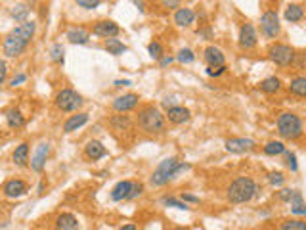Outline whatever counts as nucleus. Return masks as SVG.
Here are the masks:
<instances>
[{
  "mask_svg": "<svg viewBox=\"0 0 306 230\" xmlns=\"http://www.w3.org/2000/svg\"><path fill=\"white\" fill-rule=\"evenodd\" d=\"M36 33V23L27 19V21H21L17 27H14L10 33L4 37V42H2V50L8 58H19L29 42L33 40V37Z\"/></svg>",
  "mask_w": 306,
  "mask_h": 230,
  "instance_id": "1",
  "label": "nucleus"
},
{
  "mask_svg": "<svg viewBox=\"0 0 306 230\" xmlns=\"http://www.w3.org/2000/svg\"><path fill=\"white\" fill-rule=\"evenodd\" d=\"M188 169H190V163H180L176 157H167L151 173L149 182H151V186H165V184H169V181H172L174 177H178L180 173H184Z\"/></svg>",
  "mask_w": 306,
  "mask_h": 230,
  "instance_id": "2",
  "label": "nucleus"
},
{
  "mask_svg": "<svg viewBox=\"0 0 306 230\" xmlns=\"http://www.w3.org/2000/svg\"><path fill=\"white\" fill-rule=\"evenodd\" d=\"M258 194V184L249 177H238L228 188V201L230 203H247Z\"/></svg>",
  "mask_w": 306,
  "mask_h": 230,
  "instance_id": "3",
  "label": "nucleus"
},
{
  "mask_svg": "<svg viewBox=\"0 0 306 230\" xmlns=\"http://www.w3.org/2000/svg\"><path fill=\"white\" fill-rule=\"evenodd\" d=\"M138 127L147 134H161L165 132L167 125H165V115L161 114L159 108L155 106H144L138 112V119H136Z\"/></svg>",
  "mask_w": 306,
  "mask_h": 230,
  "instance_id": "4",
  "label": "nucleus"
},
{
  "mask_svg": "<svg viewBox=\"0 0 306 230\" xmlns=\"http://www.w3.org/2000/svg\"><path fill=\"white\" fill-rule=\"evenodd\" d=\"M277 125V132L281 138L285 140H299L303 136V119L293 112H283L275 121Z\"/></svg>",
  "mask_w": 306,
  "mask_h": 230,
  "instance_id": "5",
  "label": "nucleus"
},
{
  "mask_svg": "<svg viewBox=\"0 0 306 230\" xmlns=\"http://www.w3.org/2000/svg\"><path fill=\"white\" fill-rule=\"evenodd\" d=\"M54 104H56V108H58L60 112L71 114V112L81 110L82 104H84V100H82V96L77 92V90H73V88H62V90L56 94Z\"/></svg>",
  "mask_w": 306,
  "mask_h": 230,
  "instance_id": "6",
  "label": "nucleus"
},
{
  "mask_svg": "<svg viewBox=\"0 0 306 230\" xmlns=\"http://www.w3.org/2000/svg\"><path fill=\"white\" fill-rule=\"evenodd\" d=\"M295 48L285 44V42H275L268 48V58L279 67H289L295 62Z\"/></svg>",
  "mask_w": 306,
  "mask_h": 230,
  "instance_id": "7",
  "label": "nucleus"
},
{
  "mask_svg": "<svg viewBox=\"0 0 306 230\" xmlns=\"http://www.w3.org/2000/svg\"><path fill=\"white\" fill-rule=\"evenodd\" d=\"M260 31L266 38H277L281 33V25H279V16L274 10L264 12L260 17Z\"/></svg>",
  "mask_w": 306,
  "mask_h": 230,
  "instance_id": "8",
  "label": "nucleus"
},
{
  "mask_svg": "<svg viewBox=\"0 0 306 230\" xmlns=\"http://www.w3.org/2000/svg\"><path fill=\"white\" fill-rule=\"evenodd\" d=\"M29 192V184L21 179H10V181L4 182L2 186V194L10 199H17V197H23Z\"/></svg>",
  "mask_w": 306,
  "mask_h": 230,
  "instance_id": "9",
  "label": "nucleus"
},
{
  "mask_svg": "<svg viewBox=\"0 0 306 230\" xmlns=\"http://www.w3.org/2000/svg\"><path fill=\"white\" fill-rule=\"evenodd\" d=\"M92 33L102 38H115L117 35L121 33V27L111 21V19H103V21H96L92 27Z\"/></svg>",
  "mask_w": 306,
  "mask_h": 230,
  "instance_id": "10",
  "label": "nucleus"
},
{
  "mask_svg": "<svg viewBox=\"0 0 306 230\" xmlns=\"http://www.w3.org/2000/svg\"><path fill=\"white\" fill-rule=\"evenodd\" d=\"M224 146L230 153H247L257 148V142L253 138H228Z\"/></svg>",
  "mask_w": 306,
  "mask_h": 230,
  "instance_id": "11",
  "label": "nucleus"
},
{
  "mask_svg": "<svg viewBox=\"0 0 306 230\" xmlns=\"http://www.w3.org/2000/svg\"><path fill=\"white\" fill-rule=\"evenodd\" d=\"M257 42H258L257 29L251 23H243L241 29H239V46L243 50H251L257 46Z\"/></svg>",
  "mask_w": 306,
  "mask_h": 230,
  "instance_id": "12",
  "label": "nucleus"
},
{
  "mask_svg": "<svg viewBox=\"0 0 306 230\" xmlns=\"http://www.w3.org/2000/svg\"><path fill=\"white\" fill-rule=\"evenodd\" d=\"M48 153H50V144L48 142H42L38 144V148L34 152V155L31 157V169L34 173H42L44 167H46V159H48Z\"/></svg>",
  "mask_w": 306,
  "mask_h": 230,
  "instance_id": "13",
  "label": "nucleus"
},
{
  "mask_svg": "<svg viewBox=\"0 0 306 230\" xmlns=\"http://www.w3.org/2000/svg\"><path fill=\"white\" fill-rule=\"evenodd\" d=\"M138 102H140V96L138 94H123V96H119V98L113 100V110L117 112V114H127L130 110H134L136 106H138Z\"/></svg>",
  "mask_w": 306,
  "mask_h": 230,
  "instance_id": "14",
  "label": "nucleus"
},
{
  "mask_svg": "<svg viewBox=\"0 0 306 230\" xmlns=\"http://www.w3.org/2000/svg\"><path fill=\"white\" fill-rule=\"evenodd\" d=\"M190 117H192V112L184 106H172L167 110V115H165V119H169L172 125H184L190 121Z\"/></svg>",
  "mask_w": 306,
  "mask_h": 230,
  "instance_id": "15",
  "label": "nucleus"
},
{
  "mask_svg": "<svg viewBox=\"0 0 306 230\" xmlns=\"http://www.w3.org/2000/svg\"><path fill=\"white\" fill-rule=\"evenodd\" d=\"M4 117H6L8 127L14 129V131H19V129L25 127V115L21 114V110H17V108L6 110V112H4Z\"/></svg>",
  "mask_w": 306,
  "mask_h": 230,
  "instance_id": "16",
  "label": "nucleus"
},
{
  "mask_svg": "<svg viewBox=\"0 0 306 230\" xmlns=\"http://www.w3.org/2000/svg\"><path fill=\"white\" fill-rule=\"evenodd\" d=\"M84 155H86V159H90V161H98V159H102V157L107 155V150H105V146H103L102 142L90 140V142L84 146Z\"/></svg>",
  "mask_w": 306,
  "mask_h": 230,
  "instance_id": "17",
  "label": "nucleus"
},
{
  "mask_svg": "<svg viewBox=\"0 0 306 230\" xmlns=\"http://www.w3.org/2000/svg\"><path fill=\"white\" fill-rule=\"evenodd\" d=\"M203 60L207 62V66H226L224 52L216 46H207L203 50Z\"/></svg>",
  "mask_w": 306,
  "mask_h": 230,
  "instance_id": "18",
  "label": "nucleus"
},
{
  "mask_svg": "<svg viewBox=\"0 0 306 230\" xmlns=\"http://www.w3.org/2000/svg\"><path fill=\"white\" fill-rule=\"evenodd\" d=\"M79 219L73 213H62L56 217V230H79Z\"/></svg>",
  "mask_w": 306,
  "mask_h": 230,
  "instance_id": "19",
  "label": "nucleus"
},
{
  "mask_svg": "<svg viewBox=\"0 0 306 230\" xmlns=\"http://www.w3.org/2000/svg\"><path fill=\"white\" fill-rule=\"evenodd\" d=\"M88 123V114H82V112H79V114L71 115V117H67V121L64 123V132H75L79 131L81 127H84Z\"/></svg>",
  "mask_w": 306,
  "mask_h": 230,
  "instance_id": "20",
  "label": "nucleus"
},
{
  "mask_svg": "<svg viewBox=\"0 0 306 230\" xmlns=\"http://www.w3.org/2000/svg\"><path fill=\"white\" fill-rule=\"evenodd\" d=\"M12 163L16 167H27L29 165V144L27 142H21L12 152Z\"/></svg>",
  "mask_w": 306,
  "mask_h": 230,
  "instance_id": "21",
  "label": "nucleus"
},
{
  "mask_svg": "<svg viewBox=\"0 0 306 230\" xmlns=\"http://www.w3.org/2000/svg\"><path fill=\"white\" fill-rule=\"evenodd\" d=\"M109 123H111V129H113V131H117V132L132 131V119H130L129 115H125V114L113 115L111 119H109Z\"/></svg>",
  "mask_w": 306,
  "mask_h": 230,
  "instance_id": "22",
  "label": "nucleus"
},
{
  "mask_svg": "<svg viewBox=\"0 0 306 230\" xmlns=\"http://www.w3.org/2000/svg\"><path fill=\"white\" fill-rule=\"evenodd\" d=\"M195 21V12L192 8H180L174 14V23L178 27H192Z\"/></svg>",
  "mask_w": 306,
  "mask_h": 230,
  "instance_id": "23",
  "label": "nucleus"
},
{
  "mask_svg": "<svg viewBox=\"0 0 306 230\" xmlns=\"http://www.w3.org/2000/svg\"><path fill=\"white\" fill-rule=\"evenodd\" d=\"M130 188H132V181H121L113 186L111 190V199L113 201H123V199H129Z\"/></svg>",
  "mask_w": 306,
  "mask_h": 230,
  "instance_id": "24",
  "label": "nucleus"
},
{
  "mask_svg": "<svg viewBox=\"0 0 306 230\" xmlns=\"http://www.w3.org/2000/svg\"><path fill=\"white\" fill-rule=\"evenodd\" d=\"M67 40L71 44H86L90 40V33L86 29H82V27H71L67 31Z\"/></svg>",
  "mask_w": 306,
  "mask_h": 230,
  "instance_id": "25",
  "label": "nucleus"
},
{
  "mask_svg": "<svg viewBox=\"0 0 306 230\" xmlns=\"http://www.w3.org/2000/svg\"><path fill=\"white\" fill-rule=\"evenodd\" d=\"M285 19L291 21V23H299V21H303V17H305V8L301 6V4H289L287 8H285Z\"/></svg>",
  "mask_w": 306,
  "mask_h": 230,
  "instance_id": "26",
  "label": "nucleus"
},
{
  "mask_svg": "<svg viewBox=\"0 0 306 230\" xmlns=\"http://www.w3.org/2000/svg\"><path fill=\"white\" fill-rule=\"evenodd\" d=\"M289 92L297 98H305L306 96V77H295L289 82Z\"/></svg>",
  "mask_w": 306,
  "mask_h": 230,
  "instance_id": "27",
  "label": "nucleus"
},
{
  "mask_svg": "<svg viewBox=\"0 0 306 230\" xmlns=\"http://www.w3.org/2000/svg\"><path fill=\"white\" fill-rule=\"evenodd\" d=\"M103 48L107 50V54H111V56H121V54H125L129 50L127 44H123L119 38H105Z\"/></svg>",
  "mask_w": 306,
  "mask_h": 230,
  "instance_id": "28",
  "label": "nucleus"
},
{
  "mask_svg": "<svg viewBox=\"0 0 306 230\" xmlns=\"http://www.w3.org/2000/svg\"><path fill=\"white\" fill-rule=\"evenodd\" d=\"M291 203V213L295 215H306V207H305V199H303V194L299 192V190H295V194H293V197L289 199Z\"/></svg>",
  "mask_w": 306,
  "mask_h": 230,
  "instance_id": "29",
  "label": "nucleus"
},
{
  "mask_svg": "<svg viewBox=\"0 0 306 230\" xmlns=\"http://www.w3.org/2000/svg\"><path fill=\"white\" fill-rule=\"evenodd\" d=\"M279 88H281V81L277 77H268V79H264L260 82V90L264 94H275Z\"/></svg>",
  "mask_w": 306,
  "mask_h": 230,
  "instance_id": "30",
  "label": "nucleus"
},
{
  "mask_svg": "<svg viewBox=\"0 0 306 230\" xmlns=\"http://www.w3.org/2000/svg\"><path fill=\"white\" fill-rule=\"evenodd\" d=\"M283 152H285V144L279 142V140H272V142H268L264 146V153L266 155H281Z\"/></svg>",
  "mask_w": 306,
  "mask_h": 230,
  "instance_id": "31",
  "label": "nucleus"
},
{
  "mask_svg": "<svg viewBox=\"0 0 306 230\" xmlns=\"http://www.w3.org/2000/svg\"><path fill=\"white\" fill-rule=\"evenodd\" d=\"M10 16L14 17L16 21H27V16H29V8L25 6V4H17V6H14L12 10H10Z\"/></svg>",
  "mask_w": 306,
  "mask_h": 230,
  "instance_id": "32",
  "label": "nucleus"
},
{
  "mask_svg": "<svg viewBox=\"0 0 306 230\" xmlns=\"http://www.w3.org/2000/svg\"><path fill=\"white\" fill-rule=\"evenodd\" d=\"M64 54H65V48L60 42L52 44V48H50V60L54 64H64Z\"/></svg>",
  "mask_w": 306,
  "mask_h": 230,
  "instance_id": "33",
  "label": "nucleus"
},
{
  "mask_svg": "<svg viewBox=\"0 0 306 230\" xmlns=\"http://www.w3.org/2000/svg\"><path fill=\"white\" fill-rule=\"evenodd\" d=\"M279 230H306V223L303 219H291V221L281 223Z\"/></svg>",
  "mask_w": 306,
  "mask_h": 230,
  "instance_id": "34",
  "label": "nucleus"
},
{
  "mask_svg": "<svg viewBox=\"0 0 306 230\" xmlns=\"http://www.w3.org/2000/svg\"><path fill=\"white\" fill-rule=\"evenodd\" d=\"M163 203L167 207H174V209H184V211H190V205L182 199H176V197H163Z\"/></svg>",
  "mask_w": 306,
  "mask_h": 230,
  "instance_id": "35",
  "label": "nucleus"
},
{
  "mask_svg": "<svg viewBox=\"0 0 306 230\" xmlns=\"http://www.w3.org/2000/svg\"><path fill=\"white\" fill-rule=\"evenodd\" d=\"M147 52H149V56H151V60H161L163 58V46L161 42H157V40H153V42H149L147 44Z\"/></svg>",
  "mask_w": 306,
  "mask_h": 230,
  "instance_id": "36",
  "label": "nucleus"
},
{
  "mask_svg": "<svg viewBox=\"0 0 306 230\" xmlns=\"http://www.w3.org/2000/svg\"><path fill=\"white\" fill-rule=\"evenodd\" d=\"M176 60L180 62V64H194V62H195V54L190 48H182L180 52H178Z\"/></svg>",
  "mask_w": 306,
  "mask_h": 230,
  "instance_id": "37",
  "label": "nucleus"
},
{
  "mask_svg": "<svg viewBox=\"0 0 306 230\" xmlns=\"http://www.w3.org/2000/svg\"><path fill=\"white\" fill-rule=\"evenodd\" d=\"M285 153V165H287V169H291L293 173H297L299 171V163H297V155L293 153V152H283Z\"/></svg>",
  "mask_w": 306,
  "mask_h": 230,
  "instance_id": "38",
  "label": "nucleus"
},
{
  "mask_svg": "<svg viewBox=\"0 0 306 230\" xmlns=\"http://www.w3.org/2000/svg\"><path fill=\"white\" fill-rule=\"evenodd\" d=\"M142 194H144V184H142V182L132 181V188H130L129 199H136V197H140Z\"/></svg>",
  "mask_w": 306,
  "mask_h": 230,
  "instance_id": "39",
  "label": "nucleus"
},
{
  "mask_svg": "<svg viewBox=\"0 0 306 230\" xmlns=\"http://www.w3.org/2000/svg\"><path fill=\"white\" fill-rule=\"evenodd\" d=\"M268 182H270L272 186H281V184L285 182V177H283V173L274 171V173H270V175H268Z\"/></svg>",
  "mask_w": 306,
  "mask_h": 230,
  "instance_id": "40",
  "label": "nucleus"
},
{
  "mask_svg": "<svg viewBox=\"0 0 306 230\" xmlns=\"http://www.w3.org/2000/svg\"><path fill=\"white\" fill-rule=\"evenodd\" d=\"M209 77H220L222 73H226V66H207V71H205Z\"/></svg>",
  "mask_w": 306,
  "mask_h": 230,
  "instance_id": "41",
  "label": "nucleus"
},
{
  "mask_svg": "<svg viewBox=\"0 0 306 230\" xmlns=\"http://www.w3.org/2000/svg\"><path fill=\"white\" fill-rule=\"evenodd\" d=\"M81 8H84V10H94V8H98L100 4H102V0H75Z\"/></svg>",
  "mask_w": 306,
  "mask_h": 230,
  "instance_id": "42",
  "label": "nucleus"
},
{
  "mask_svg": "<svg viewBox=\"0 0 306 230\" xmlns=\"http://www.w3.org/2000/svg\"><path fill=\"white\" fill-rule=\"evenodd\" d=\"M293 194H295V190H289V188H283V190H279V192H277V197H279L281 201H289L291 197H293Z\"/></svg>",
  "mask_w": 306,
  "mask_h": 230,
  "instance_id": "43",
  "label": "nucleus"
},
{
  "mask_svg": "<svg viewBox=\"0 0 306 230\" xmlns=\"http://www.w3.org/2000/svg\"><path fill=\"white\" fill-rule=\"evenodd\" d=\"M6 77H8V64L4 60H0V84H4Z\"/></svg>",
  "mask_w": 306,
  "mask_h": 230,
  "instance_id": "44",
  "label": "nucleus"
},
{
  "mask_svg": "<svg viewBox=\"0 0 306 230\" xmlns=\"http://www.w3.org/2000/svg\"><path fill=\"white\" fill-rule=\"evenodd\" d=\"M25 81H27V75H25V73H17L16 77L10 81V86H19L21 82H25Z\"/></svg>",
  "mask_w": 306,
  "mask_h": 230,
  "instance_id": "45",
  "label": "nucleus"
},
{
  "mask_svg": "<svg viewBox=\"0 0 306 230\" xmlns=\"http://www.w3.org/2000/svg\"><path fill=\"white\" fill-rule=\"evenodd\" d=\"M180 199L182 201H190V203H199V197L194 196V194H180Z\"/></svg>",
  "mask_w": 306,
  "mask_h": 230,
  "instance_id": "46",
  "label": "nucleus"
},
{
  "mask_svg": "<svg viewBox=\"0 0 306 230\" xmlns=\"http://www.w3.org/2000/svg\"><path fill=\"white\" fill-rule=\"evenodd\" d=\"M174 62V58H170V56H163L161 60H159V64H161V67H167V66H170Z\"/></svg>",
  "mask_w": 306,
  "mask_h": 230,
  "instance_id": "47",
  "label": "nucleus"
},
{
  "mask_svg": "<svg viewBox=\"0 0 306 230\" xmlns=\"http://www.w3.org/2000/svg\"><path fill=\"white\" fill-rule=\"evenodd\" d=\"M113 84H115V86H130L132 82H130L129 79H117V81L113 82Z\"/></svg>",
  "mask_w": 306,
  "mask_h": 230,
  "instance_id": "48",
  "label": "nucleus"
},
{
  "mask_svg": "<svg viewBox=\"0 0 306 230\" xmlns=\"http://www.w3.org/2000/svg\"><path fill=\"white\" fill-rule=\"evenodd\" d=\"M172 106H174V100H172V98H165V100H163V108H165V110H169V108H172Z\"/></svg>",
  "mask_w": 306,
  "mask_h": 230,
  "instance_id": "49",
  "label": "nucleus"
},
{
  "mask_svg": "<svg viewBox=\"0 0 306 230\" xmlns=\"http://www.w3.org/2000/svg\"><path fill=\"white\" fill-rule=\"evenodd\" d=\"M119 230H138V227H136L134 223H129V225H123Z\"/></svg>",
  "mask_w": 306,
  "mask_h": 230,
  "instance_id": "50",
  "label": "nucleus"
},
{
  "mask_svg": "<svg viewBox=\"0 0 306 230\" xmlns=\"http://www.w3.org/2000/svg\"><path fill=\"white\" fill-rule=\"evenodd\" d=\"M178 0H165V6H169V8H176Z\"/></svg>",
  "mask_w": 306,
  "mask_h": 230,
  "instance_id": "51",
  "label": "nucleus"
},
{
  "mask_svg": "<svg viewBox=\"0 0 306 230\" xmlns=\"http://www.w3.org/2000/svg\"><path fill=\"white\" fill-rule=\"evenodd\" d=\"M132 2H134V4L140 8V12H144V2H142V0H132Z\"/></svg>",
  "mask_w": 306,
  "mask_h": 230,
  "instance_id": "52",
  "label": "nucleus"
},
{
  "mask_svg": "<svg viewBox=\"0 0 306 230\" xmlns=\"http://www.w3.org/2000/svg\"><path fill=\"white\" fill-rule=\"evenodd\" d=\"M42 190H44V181H40V184H38V194H42Z\"/></svg>",
  "mask_w": 306,
  "mask_h": 230,
  "instance_id": "53",
  "label": "nucleus"
},
{
  "mask_svg": "<svg viewBox=\"0 0 306 230\" xmlns=\"http://www.w3.org/2000/svg\"><path fill=\"white\" fill-rule=\"evenodd\" d=\"M170 230H192V229H188V227H174V229H170Z\"/></svg>",
  "mask_w": 306,
  "mask_h": 230,
  "instance_id": "54",
  "label": "nucleus"
}]
</instances>
